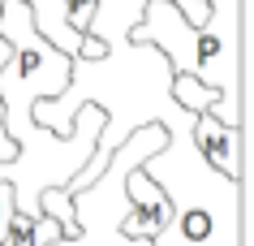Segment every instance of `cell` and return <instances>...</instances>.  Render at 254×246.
I'll use <instances>...</instances> for the list:
<instances>
[{
    "label": "cell",
    "instance_id": "5",
    "mask_svg": "<svg viewBox=\"0 0 254 246\" xmlns=\"http://www.w3.org/2000/svg\"><path fill=\"white\" fill-rule=\"evenodd\" d=\"M190 143H194V151L202 156L207 168L241 181V125H224L211 112H198L194 125H190Z\"/></svg>",
    "mask_w": 254,
    "mask_h": 246
},
{
    "label": "cell",
    "instance_id": "8",
    "mask_svg": "<svg viewBox=\"0 0 254 246\" xmlns=\"http://www.w3.org/2000/svg\"><path fill=\"white\" fill-rule=\"evenodd\" d=\"M61 4H65V17H69V26H73V30H91L95 0H61Z\"/></svg>",
    "mask_w": 254,
    "mask_h": 246
},
{
    "label": "cell",
    "instance_id": "9",
    "mask_svg": "<svg viewBox=\"0 0 254 246\" xmlns=\"http://www.w3.org/2000/svg\"><path fill=\"white\" fill-rule=\"evenodd\" d=\"M17 156V143L4 134V108H0V160H13Z\"/></svg>",
    "mask_w": 254,
    "mask_h": 246
},
{
    "label": "cell",
    "instance_id": "4",
    "mask_svg": "<svg viewBox=\"0 0 254 246\" xmlns=\"http://www.w3.org/2000/svg\"><path fill=\"white\" fill-rule=\"evenodd\" d=\"M142 4H147V0H95L91 35L104 39V43L129 39V30H134L138 17H142ZM173 4L186 13V22H194V26H202V22H207V9H211V0H173Z\"/></svg>",
    "mask_w": 254,
    "mask_h": 246
},
{
    "label": "cell",
    "instance_id": "1",
    "mask_svg": "<svg viewBox=\"0 0 254 246\" xmlns=\"http://www.w3.org/2000/svg\"><path fill=\"white\" fill-rule=\"evenodd\" d=\"M241 0H211L207 22L194 26V78L220 91L224 108L215 121L241 125Z\"/></svg>",
    "mask_w": 254,
    "mask_h": 246
},
{
    "label": "cell",
    "instance_id": "10",
    "mask_svg": "<svg viewBox=\"0 0 254 246\" xmlns=\"http://www.w3.org/2000/svg\"><path fill=\"white\" fill-rule=\"evenodd\" d=\"M9 52H13V43H9V39H4V35H0V65L9 61Z\"/></svg>",
    "mask_w": 254,
    "mask_h": 246
},
{
    "label": "cell",
    "instance_id": "3",
    "mask_svg": "<svg viewBox=\"0 0 254 246\" xmlns=\"http://www.w3.org/2000/svg\"><path fill=\"white\" fill-rule=\"evenodd\" d=\"M26 9H30V26L39 30L56 52H65L69 61H99V56L108 52V43L95 39L91 30H73L69 26L61 0H26Z\"/></svg>",
    "mask_w": 254,
    "mask_h": 246
},
{
    "label": "cell",
    "instance_id": "11",
    "mask_svg": "<svg viewBox=\"0 0 254 246\" xmlns=\"http://www.w3.org/2000/svg\"><path fill=\"white\" fill-rule=\"evenodd\" d=\"M0 9H4V0H0Z\"/></svg>",
    "mask_w": 254,
    "mask_h": 246
},
{
    "label": "cell",
    "instance_id": "6",
    "mask_svg": "<svg viewBox=\"0 0 254 246\" xmlns=\"http://www.w3.org/2000/svg\"><path fill=\"white\" fill-rule=\"evenodd\" d=\"M65 233H61V225H56L52 216H26V212H13V220H9V229H4V238H0V246H52L61 242Z\"/></svg>",
    "mask_w": 254,
    "mask_h": 246
},
{
    "label": "cell",
    "instance_id": "2",
    "mask_svg": "<svg viewBox=\"0 0 254 246\" xmlns=\"http://www.w3.org/2000/svg\"><path fill=\"white\" fill-rule=\"evenodd\" d=\"M173 220V203L155 181L142 173V164L125 173V212L117 220L121 238H134V242H151L155 233Z\"/></svg>",
    "mask_w": 254,
    "mask_h": 246
},
{
    "label": "cell",
    "instance_id": "7",
    "mask_svg": "<svg viewBox=\"0 0 254 246\" xmlns=\"http://www.w3.org/2000/svg\"><path fill=\"white\" fill-rule=\"evenodd\" d=\"M168 95H173L177 104L190 112V117H198V112L220 117V108H224L220 91H211V86H207V82H198L194 74H173V82H168Z\"/></svg>",
    "mask_w": 254,
    "mask_h": 246
}]
</instances>
